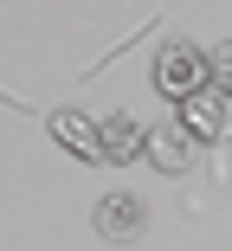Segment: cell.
Instances as JSON below:
<instances>
[{
    "instance_id": "cell-5",
    "label": "cell",
    "mask_w": 232,
    "mask_h": 251,
    "mask_svg": "<svg viewBox=\"0 0 232 251\" xmlns=\"http://www.w3.org/2000/svg\"><path fill=\"white\" fill-rule=\"evenodd\" d=\"M52 135L71 148L77 161H103V155H97V123H90V116H77V110H52Z\"/></svg>"
},
{
    "instance_id": "cell-6",
    "label": "cell",
    "mask_w": 232,
    "mask_h": 251,
    "mask_svg": "<svg viewBox=\"0 0 232 251\" xmlns=\"http://www.w3.org/2000/svg\"><path fill=\"white\" fill-rule=\"evenodd\" d=\"M142 155H149L161 174H180V168H187V135H180V129H149Z\"/></svg>"
},
{
    "instance_id": "cell-2",
    "label": "cell",
    "mask_w": 232,
    "mask_h": 251,
    "mask_svg": "<svg viewBox=\"0 0 232 251\" xmlns=\"http://www.w3.org/2000/svg\"><path fill=\"white\" fill-rule=\"evenodd\" d=\"M232 123V103L219 90H194V97H180V135L187 142H219Z\"/></svg>"
},
{
    "instance_id": "cell-3",
    "label": "cell",
    "mask_w": 232,
    "mask_h": 251,
    "mask_svg": "<svg viewBox=\"0 0 232 251\" xmlns=\"http://www.w3.org/2000/svg\"><path fill=\"white\" fill-rule=\"evenodd\" d=\"M142 142H149V123L129 116V110H116V116L97 123V155H103V161H135Z\"/></svg>"
},
{
    "instance_id": "cell-7",
    "label": "cell",
    "mask_w": 232,
    "mask_h": 251,
    "mask_svg": "<svg viewBox=\"0 0 232 251\" xmlns=\"http://www.w3.org/2000/svg\"><path fill=\"white\" fill-rule=\"evenodd\" d=\"M206 90H219L226 97V103H232V45H219V52H206Z\"/></svg>"
},
{
    "instance_id": "cell-1",
    "label": "cell",
    "mask_w": 232,
    "mask_h": 251,
    "mask_svg": "<svg viewBox=\"0 0 232 251\" xmlns=\"http://www.w3.org/2000/svg\"><path fill=\"white\" fill-rule=\"evenodd\" d=\"M155 90L161 97H194V90H206V52L200 45H187V39H168L161 45V58H155Z\"/></svg>"
},
{
    "instance_id": "cell-4",
    "label": "cell",
    "mask_w": 232,
    "mask_h": 251,
    "mask_svg": "<svg viewBox=\"0 0 232 251\" xmlns=\"http://www.w3.org/2000/svg\"><path fill=\"white\" fill-rule=\"evenodd\" d=\"M135 232H142V200L103 193V200H97V238H103V245H129Z\"/></svg>"
}]
</instances>
